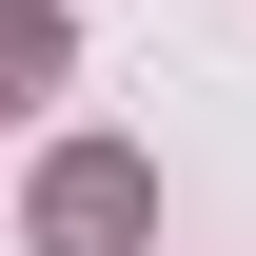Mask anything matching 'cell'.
Wrapping results in <instances>:
<instances>
[{
  "label": "cell",
  "mask_w": 256,
  "mask_h": 256,
  "mask_svg": "<svg viewBox=\"0 0 256 256\" xmlns=\"http://www.w3.org/2000/svg\"><path fill=\"white\" fill-rule=\"evenodd\" d=\"M138 217H158V178H138L118 138H79V158H40V256H118Z\"/></svg>",
  "instance_id": "cell-1"
}]
</instances>
